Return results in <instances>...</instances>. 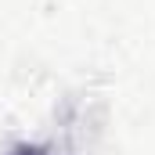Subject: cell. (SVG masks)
Listing matches in <instances>:
<instances>
[{"instance_id": "cell-1", "label": "cell", "mask_w": 155, "mask_h": 155, "mask_svg": "<svg viewBox=\"0 0 155 155\" xmlns=\"http://www.w3.org/2000/svg\"><path fill=\"white\" fill-rule=\"evenodd\" d=\"M7 155H65L58 144H47V141H22V144H15Z\"/></svg>"}]
</instances>
